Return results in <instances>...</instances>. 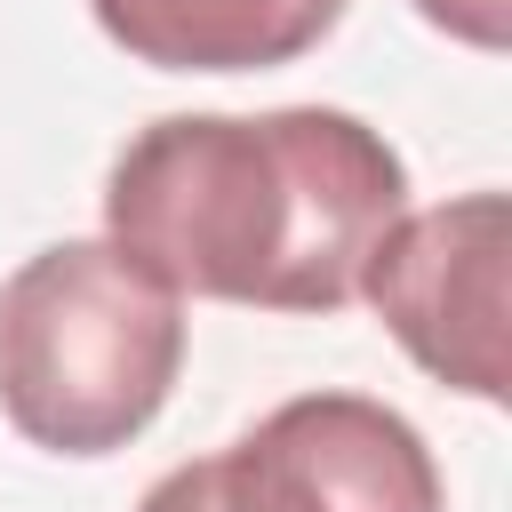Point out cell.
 I'll use <instances>...</instances> for the list:
<instances>
[{
  "label": "cell",
  "mask_w": 512,
  "mask_h": 512,
  "mask_svg": "<svg viewBox=\"0 0 512 512\" xmlns=\"http://www.w3.org/2000/svg\"><path fill=\"white\" fill-rule=\"evenodd\" d=\"M504 288H512V200L456 192L432 208H400L360 264V304L392 328V344L448 392L504 408Z\"/></svg>",
  "instance_id": "4"
},
{
  "label": "cell",
  "mask_w": 512,
  "mask_h": 512,
  "mask_svg": "<svg viewBox=\"0 0 512 512\" xmlns=\"http://www.w3.org/2000/svg\"><path fill=\"white\" fill-rule=\"evenodd\" d=\"M432 32H448V40H464V48H480V56H504L512 48V0H408Z\"/></svg>",
  "instance_id": "6"
},
{
  "label": "cell",
  "mask_w": 512,
  "mask_h": 512,
  "mask_svg": "<svg viewBox=\"0 0 512 512\" xmlns=\"http://www.w3.org/2000/svg\"><path fill=\"white\" fill-rule=\"evenodd\" d=\"M352 0H88L96 32L152 72H272L312 56Z\"/></svg>",
  "instance_id": "5"
},
{
  "label": "cell",
  "mask_w": 512,
  "mask_h": 512,
  "mask_svg": "<svg viewBox=\"0 0 512 512\" xmlns=\"http://www.w3.org/2000/svg\"><path fill=\"white\" fill-rule=\"evenodd\" d=\"M136 512H448V488L400 408L296 392L240 440L160 472Z\"/></svg>",
  "instance_id": "3"
},
{
  "label": "cell",
  "mask_w": 512,
  "mask_h": 512,
  "mask_svg": "<svg viewBox=\"0 0 512 512\" xmlns=\"http://www.w3.org/2000/svg\"><path fill=\"white\" fill-rule=\"evenodd\" d=\"M184 296L112 240H56L0 280V416L48 456L128 448L176 392Z\"/></svg>",
  "instance_id": "2"
},
{
  "label": "cell",
  "mask_w": 512,
  "mask_h": 512,
  "mask_svg": "<svg viewBox=\"0 0 512 512\" xmlns=\"http://www.w3.org/2000/svg\"><path fill=\"white\" fill-rule=\"evenodd\" d=\"M408 208V160L336 104L168 112L104 176V240L160 288L248 312H344L384 224Z\"/></svg>",
  "instance_id": "1"
}]
</instances>
